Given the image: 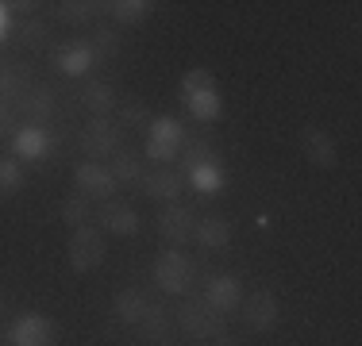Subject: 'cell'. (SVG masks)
Wrapping results in <instances>:
<instances>
[{
  "label": "cell",
  "mask_w": 362,
  "mask_h": 346,
  "mask_svg": "<svg viewBox=\"0 0 362 346\" xmlns=\"http://www.w3.org/2000/svg\"><path fill=\"white\" fill-rule=\"evenodd\" d=\"M181 100H185V108L193 112L197 119H216L220 116V89H216V81H212V73L209 69H189L185 77H181Z\"/></svg>",
  "instance_id": "1"
},
{
  "label": "cell",
  "mask_w": 362,
  "mask_h": 346,
  "mask_svg": "<svg viewBox=\"0 0 362 346\" xmlns=\"http://www.w3.org/2000/svg\"><path fill=\"white\" fill-rule=\"evenodd\" d=\"M174 316H177V323L185 327V335H193V339H201V342H212V339H220V335H223V316H220V311H212L204 297L181 300V308L174 311Z\"/></svg>",
  "instance_id": "2"
},
{
  "label": "cell",
  "mask_w": 362,
  "mask_h": 346,
  "mask_svg": "<svg viewBox=\"0 0 362 346\" xmlns=\"http://www.w3.org/2000/svg\"><path fill=\"white\" fill-rule=\"evenodd\" d=\"M66 254H70V266H74L77 273L97 270V266L105 262V254H108L100 227H93V223H85V227H74L70 242H66Z\"/></svg>",
  "instance_id": "3"
},
{
  "label": "cell",
  "mask_w": 362,
  "mask_h": 346,
  "mask_svg": "<svg viewBox=\"0 0 362 346\" xmlns=\"http://www.w3.org/2000/svg\"><path fill=\"white\" fill-rule=\"evenodd\" d=\"M146 158L151 162H174L181 154V146H185V131H181V124L174 116H162V119H151V127H146Z\"/></svg>",
  "instance_id": "4"
},
{
  "label": "cell",
  "mask_w": 362,
  "mask_h": 346,
  "mask_svg": "<svg viewBox=\"0 0 362 346\" xmlns=\"http://www.w3.org/2000/svg\"><path fill=\"white\" fill-rule=\"evenodd\" d=\"M154 281H158V289H166L170 297H185L189 285H193V262H189L181 250H162L158 262H154Z\"/></svg>",
  "instance_id": "5"
},
{
  "label": "cell",
  "mask_w": 362,
  "mask_h": 346,
  "mask_svg": "<svg viewBox=\"0 0 362 346\" xmlns=\"http://www.w3.org/2000/svg\"><path fill=\"white\" fill-rule=\"evenodd\" d=\"M119 135H124L119 124H112L108 116H93L89 127L81 131V146L93 154V158H116L119 154Z\"/></svg>",
  "instance_id": "6"
},
{
  "label": "cell",
  "mask_w": 362,
  "mask_h": 346,
  "mask_svg": "<svg viewBox=\"0 0 362 346\" xmlns=\"http://www.w3.org/2000/svg\"><path fill=\"white\" fill-rule=\"evenodd\" d=\"M239 308H243L247 331L266 335V331H274V327L281 323V304H278V297H270V292H255V297H247V304H239Z\"/></svg>",
  "instance_id": "7"
},
{
  "label": "cell",
  "mask_w": 362,
  "mask_h": 346,
  "mask_svg": "<svg viewBox=\"0 0 362 346\" xmlns=\"http://www.w3.org/2000/svg\"><path fill=\"white\" fill-rule=\"evenodd\" d=\"M300 150H305V158L313 162L316 169L339 166V146H335V138L327 135L324 127H305V131H300Z\"/></svg>",
  "instance_id": "8"
},
{
  "label": "cell",
  "mask_w": 362,
  "mask_h": 346,
  "mask_svg": "<svg viewBox=\"0 0 362 346\" xmlns=\"http://www.w3.org/2000/svg\"><path fill=\"white\" fill-rule=\"evenodd\" d=\"M74 181H77V193L89 196V201H100V204L112 201V193H116V177H112V169L97 166V162H85V166H77Z\"/></svg>",
  "instance_id": "9"
},
{
  "label": "cell",
  "mask_w": 362,
  "mask_h": 346,
  "mask_svg": "<svg viewBox=\"0 0 362 346\" xmlns=\"http://www.w3.org/2000/svg\"><path fill=\"white\" fill-rule=\"evenodd\" d=\"M158 231H162V239H166V242L185 246V242L193 239V231H197V220H193V212H189L185 204H166V208H162V215H158Z\"/></svg>",
  "instance_id": "10"
},
{
  "label": "cell",
  "mask_w": 362,
  "mask_h": 346,
  "mask_svg": "<svg viewBox=\"0 0 362 346\" xmlns=\"http://www.w3.org/2000/svg\"><path fill=\"white\" fill-rule=\"evenodd\" d=\"M8 339H12V346H50V339H54V323H50L47 316H20L12 323V331H8Z\"/></svg>",
  "instance_id": "11"
},
{
  "label": "cell",
  "mask_w": 362,
  "mask_h": 346,
  "mask_svg": "<svg viewBox=\"0 0 362 346\" xmlns=\"http://www.w3.org/2000/svg\"><path fill=\"white\" fill-rule=\"evenodd\" d=\"M139 189L151 196V201H177L181 189H185V177H181L177 169H170V166H154L151 173H143Z\"/></svg>",
  "instance_id": "12"
},
{
  "label": "cell",
  "mask_w": 362,
  "mask_h": 346,
  "mask_svg": "<svg viewBox=\"0 0 362 346\" xmlns=\"http://www.w3.org/2000/svg\"><path fill=\"white\" fill-rule=\"evenodd\" d=\"M97 223L105 231H112V235H135V231H139V215H135V208L124 204V201H116V196L100 204Z\"/></svg>",
  "instance_id": "13"
},
{
  "label": "cell",
  "mask_w": 362,
  "mask_h": 346,
  "mask_svg": "<svg viewBox=\"0 0 362 346\" xmlns=\"http://www.w3.org/2000/svg\"><path fill=\"white\" fill-rule=\"evenodd\" d=\"M204 300H209L212 311L228 316V311H235L239 304H243V285H239L235 277H212V281H209V292H204Z\"/></svg>",
  "instance_id": "14"
},
{
  "label": "cell",
  "mask_w": 362,
  "mask_h": 346,
  "mask_svg": "<svg viewBox=\"0 0 362 346\" xmlns=\"http://www.w3.org/2000/svg\"><path fill=\"white\" fill-rule=\"evenodd\" d=\"M181 166L189 169H197V166H220V150H216V143L212 138H204V135H197V138H185V146H181Z\"/></svg>",
  "instance_id": "15"
},
{
  "label": "cell",
  "mask_w": 362,
  "mask_h": 346,
  "mask_svg": "<svg viewBox=\"0 0 362 346\" xmlns=\"http://www.w3.org/2000/svg\"><path fill=\"white\" fill-rule=\"evenodd\" d=\"M193 239L201 242L204 250H223L231 242V223L223 220V215H204V220L197 223Z\"/></svg>",
  "instance_id": "16"
},
{
  "label": "cell",
  "mask_w": 362,
  "mask_h": 346,
  "mask_svg": "<svg viewBox=\"0 0 362 346\" xmlns=\"http://www.w3.org/2000/svg\"><path fill=\"white\" fill-rule=\"evenodd\" d=\"M54 62H58V69L62 73H70V77H81V73H89L93 69V50H89V42H70V47H62L54 54Z\"/></svg>",
  "instance_id": "17"
},
{
  "label": "cell",
  "mask_w": 362,
  "mask_h": 346,
  "mask_svg": "<svg viewBox=\"0 0 362 346\" xmlns=\"http://www.w3.org/2000/svg\"><path fill=\"white\" fill-rule=\"evenodd\" d=\"M50 150V138H47V127H23V131H16V154H20L23 162H39L47 158Z\"/></svg>",
  "instance_id": "18"
},
{
  "label": "cell",
  "mask_w": 362,
  "mask_h": 346,
  "mask_svg": "<svg viewBox=\"0 0 362 346\" xmlns=\"http://www.w3.org/2000/svg\"><path fill=\"white\" fill-rule=\"evenodd\" d=\"M135 327H139V339H143V342H151V339L162 342V339H170V331H174V319H170L166 308L151 304V308H146V316H143Z\"/></svg>",
  "instance_id": "19"
},
{
  "label": "cell",
  "mask_w": 362,
  "mask_h": 346,
  "mask_svg": "<svg viewBox=\"0 0 362 346\" xmlns=\"http://www.w3.org/2000/svg\"><path fill=\"white\" fill-rule=\"evenodd\" d=\"M146 308H151V297L139 289H124L116 297V319H124V323H132V327L146 316Z\"/></svg>",
  "instance_id": "20"
},
{
  "label": "cell",
  "mask_w": 362,
  "mask_h": 346,
  "mask_svg": "<svg viewBox=\"0 0 362 346\" xmlns=\"http://www.w3.org/2000/svg\"><path fill=\"white\" fill-rule=\"evenodd\" d=\"M81 100H85V108H89L93 116H108V112L116 108V93H112L108 81H85Z\"/></svg>",
  "instance_id": "21"
},
{
  "label": "cell",
  "mask_w": 362,
  "mask_h": 346,
  "mask_svg": "<svg viewBox=\"0 0 362 346\" xmlns=\"http://www.w3.org/2000/svg\"><path fill=\"white\" fill-rule=\"evenodd\" d=\"M143 158L132 150H119L116 158H112V177H116V185H139L143 181Z\"/></svg>",
  "instance_id": "22"
},
{
  "label": "cell",
  "mask_w": 362,
  "mask_h": 346,
  "mask_svg": "<svg viewBox=\"0 0 362 346\" xmlns=\"http://www.w3.org/2000/svg\"><path fill=\"white\" fill-rule=\"evenodd\" d=\"M189 185L201 196H216L223 189V169L220 166H197V169H189Z\"/></svg>",
  "instance_id": "23"
},
{
  "label": "cell",
  "mask_w": 362,
  "mask_h": 346,
  "mask_svg": "<svg viewBox=\"0 0 362 346\" xmlns=\"http://www.w3.org/2000/svg\"><path fill=\"white\" fill-rule=\"evenodd\" d=\"M100 12V4H93V0H62L58 4V20L66 23H93Z\"/></svg>",
  "instance_id": "24"
},
{
  "label": "cell",
  "mask_w": 362,
  "mask_h": 346,
  "mask_svg": "<svg viewBox=\"0 0 362 346\" xmlns=\"http://www.w3.org/2000/svg\"><path fill=\"white\" fill-rule=\"evenodd\" d=\"M112 8V16H116L119 23H143L146 16H151V0H116V4H105Z\"/></svg>",
  "instance_id": "25"
},
{
  "label": "cell",
  "mask_w": 362,
  "mask_h": 346,
  "mask_svg": "<svg viewBox=\"0 0 362 346\" xmlns=\"http://www.w3.org/2000/svg\"><path fill=\"white\" fill-rule=\"evenodd\" d=\"M93 220V201L81 193H74L70 201L62 204V223H70V227H85V223Z\"/></svg>",
  "instance_id": "26"
},
{
  "label": "cell",
  "mask_w": 362,
  "mask_h": 346,
  "mask_svg": "<svg viewBox=\"0 0 362 346\" xmlns=\"http://www.w3.org/2000/svg\"><path fill=\"white\" fill-rule=\"evenodd\" d=\"M23 189V169L16 158H0V201H8V196H16Z\"/></svg>",
  "instance_id": "27"
},
{
  "label": "cell",
  "mask_w": 362,
  "mask_h": 346,
  "mask_svg": "<svg viewBox=\"0 0 362 346\" xmlns=\"http://www.w3.org/2000/svg\"><path fill=\"white\" fill-rule=\"evenodd\" d=\"M89 50H93V58H116L119 54V35L112 28H93Z\"/></svg>",
  "instance_id": "28"
},
{
  "label": "cell",
  "mask_w": 362,
  "mask_h": 346,
  "mask_svg": "<svg viewBox=\"0 0 362 346\" xmlns=\"http://www.w3.org/2000/svg\"><path fill=\"white\" fill-rule=\"evenodd\" d=\"M119 127H151V112H146L143 100H124V108H119Z\"/></svg>",
  "instance_id": "29"
},
{
  "label": "cell",
  "mask_w": 362,
  "mask_h": 346,
  "mask_svg": "<svg viewBox=\"0 0 362 346\" xmlns=\"http://www.w3.org/2000/svg\"><path fill=\"white\" fill-rule=\"evenodd\" d=\"M28 112H31V119H35V127L47 124V116L54 112V97H50V89H35L28 97Z\"/></svg>",
  "instance_id": "30"
},
{
  "label": "cell",
  "mask_w": 362,
  "mask_h": 346,
  "mask_svg": "<svg viewBox=\"0 0 362 346\" xmlns=\"http://www.w3.org/2000/svg\"><path fill=\"white\" fill-rule=\"evenodd\" d=\"M23 42H31V47H42V42H47V23H42V20H31L28 28H23Z\"/></svg>",
  "instance_id": "31"
},
{
  "label": "cell",
  "mask_w": 362,
  "mask_h": 346,
  "mask_svg": "<svg viewBox=\"0 0 362 346\" xmlns=\"http://www.w3.org/2000/svg\"><path fill=\"white\" fill-rule=\"evenodd\" d=\"M8 131H12V112H8L4 104H0V138H4Z\"/></svg>",
  "instance_id": "32"
},
{
  "label": "cell",
  "mask_w": 362,
  "mask_h": 346,
  "mask_svg": "<svg viewBox=\"0 0 362 346\" xmlns=\"http://www.w3.org/2000/svg\"><path fill=\"white\" fill-rule=\"evenodd\" d=\"M4 31H8V4H0V39H4Z\"/></svg>",
  "instance_id": "33"
},
{
  "label": "cell",
  "mask_w": 362,
  "mask_h": 346,
  "mask_svg": "<svg viewBox=\"0 0 362 346\" xmlns=\"http://www.w3.org/2000/svg\"><path fill=\"white\" fill-rule=\"evenodd\" d=\"M212 346H239V342L231 339V335H220V339H212Z\"/></svg>",
  "instance_id": "34"
}]
</instances>
